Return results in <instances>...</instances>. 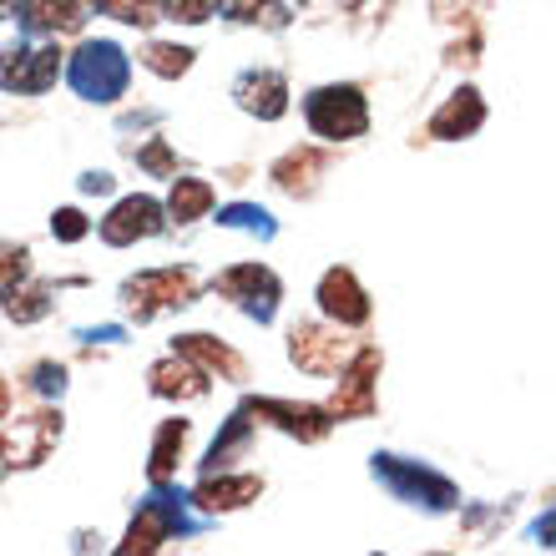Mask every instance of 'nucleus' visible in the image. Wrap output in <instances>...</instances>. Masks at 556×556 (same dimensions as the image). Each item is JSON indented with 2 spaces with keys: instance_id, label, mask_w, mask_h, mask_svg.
I'll use <instances>...</instances> for the list:
<instances>
[{
  "instance_id": "nucleus-1",
  "label": "nucleus",
  "mask_w": 556,
  "mask_h": 556,
  "mask_svg": "<svg viewBox=\"0 0 556 556\" xmlns=\"http://www.w3.org/2000/svg\"><path fill=\"white\" fill-rule=\"evenodd\" d=\"M127 76H132V61L117 41H81V51L72 56V87L87 102H117L127 91Z\"/></svg>"
},
{
  "instance_id": "nucleus-2",
  "label": "nucleus",
  "mask_w": 556,
  "mask_h": 556,
  "mask_svg": "<svg viewBox=\"0 0 556 556\" xmlns=\"http://www.w3.org/2000/svg\"><path fill=\"white\" fill-rule=\"evenodd\" d=\"M304 117L314 127V137L324 142H354V137L369 132V106L359 97V87H319L308 91Z\"/></svg>"
},
{
  "instance_id": "nucleus-3",
  "label": "nucleus",
  "mask_w": 556,
  "mask_h": 556,
  "mask_svg": "<svg viewBox=\"0 0 556 556\" xmlns=\"http://www.w3.org/2000/svg\"><path fill=\"white\" fill-rule=\"evenodd\" d=\"M122 299H127V314L137 324H147V319H157L162 308L192 304L198 299V274L192 268H147V274L122 283Z\"/></svg>"
},
{
  "instance_id": "nucleus-4",
  "label": "nucleus",
  "mask_w": 556,
  "mask_h": 556,
  "mask_svg": "<svg viewBox=\"0 0 556 556\" xmlns=\"http://www.w3.org/2000/svg\"><path fill=\"white\" fill-rule=\"evenodd\" d=\"M375 476H380L400 501H415V506H430V511H451L455 485L430 466H415V460H400V455H375Z\"/></svg>"
},
{
  "instance_id": "nucleus-5",
  "label": "nucleus",
  "mask_w": 556,
  "mask_h": 556,
  "mask_svg": "<svg viewBox=\"0 0 556 556\" xmlns=\"http://www.w3.org/2000/svg\"><path fill=\"white\" fill-rule=\"evenodd\" d=\"M375 380H380V350L375 344H354V354L344 359V375H339L334 400L324 405L329 420H365L375 415Z\"/></svg>"
},
{
  "instance_id": "nucleus-6",
  "label": "nucleus",
  "mask_w": 556,
  "mask_h": 556,
  "mask_svg": "<svg viewBox=\"0 0 556 556\" xmlns=\"http://www.w3.org/2000/svg\"><path fill=\"white\" fill-rule=\"evenodd\" d=\"M5 420H11V415H5ZM56 440H61V410L21 415V420H11L5 435H0V460H5V470L41 466L46 455L56 451Z\"/></svg>"
},
{
  "instance_id": "nucleus-7",
  "label": "nucleus",
  "mask_w": 556,
  "mask_h": 556,
  "mask_svg": "<svg viewBox=\"0 0 556 556\" xmlns=\"http://www.w3.org/2000/svg\"><path fill=\"white\" fill-rule=\"evenodd\" d=\"M61 76V46H11L0 51V87L5 91H26V97H41L51 81Z\"/></svg>"
},
{
  "instance_id": "nucleus-8",
  "label": "nucleus",
  "mask_w": 556,
  "mask_h": 556,
  "mask_svg": "<svg viewBox=\"0 0 556 556\" xmlns=\"http://www.w3.org/2000/svg\"><path fill=\"white\" fill-rule=\"evenodd\" d=\"M354 354V344L344 339V329H324V324H293L289 334V359L304 375H334L344 369V359Z\"/></svg>"
},
{
  "instance_id": "nucleus-9",
  "label": "nucleus",
  "mask_w": 556,
  "mask_h": 556,
  "mask_svg": "<svg viewBox=\"0 0 556 556\" xmlns=\"http://www.w3.org/2000/svg\"><path fill=\"white\" fill-rule=\"evenodd\" d=\"M218 293L233 299V304H243L258 324H268L278 299H283V283H278V274L264 264H233L228 274H218Z\"/></svg>"
},
{
  "instance_id": "nucleus-10",
  "label": "nucleus",
  "mask_w": 556,
  "mask_h": 556,
  "mask_svg": "<svg viewBox=\"0 0 556 556\" xmlns=\"http://www.w3.org/2000/svg\"><path fill=\"white\" fill-rule=\"evenodd\" d=\"M162 223H167V218H162L157 198L137 192V198H122V203L102 218V238L112 243V249H127V243H137V238H157Z\"/></svg>"
},
{
  "instance_id": "nucleus-11",
  "label": "nucleus",
  "mask_w": 556,
  "mask_h": 556,
  "mask_svg": "<svg viewBox=\"0 0 556 556\" xmlns=\"http://www.w3.org/2000/svg\"><path fill=\"white\" fill-rule=\"evenodd\" d=\"M319 308L339 324V329L369 324V293L359 289V278H354L350 268H329V274L319 278Z\"/></svg>"
},
{
  "instance_id": "nucleus-12",
  "label": "nucleus",
  "mask_w": 556,
  "mask_h": 556,
  "mask_svg": "<svg viewBox=\"0 0 556 556\" xmlns=\"http://www.w3.org/2000/svg\"><path fill=\"white\" fill-rule=\"evenodd\" d=\"M243 410L253 415V420H268V425H278L283 435H299V440H324L329 435V410H319V405H293V400H249Z\"/></svg>"
},
{
  "instance_id": "nucleus-13",
  "label": "nucleus",
  "mask_w": 556,
  "mask_h": 556,
  "mask_svg": "<svg viewBox=\"0 0 556 556\" xmlns=\"http://www.w3.org/2000/svg\"><path fill=\"white\" fill-rule=\"evenodd\" d=\"M233 97H238V106L258 122H278L289 112V81H283V72H268V66L238 76Z\"/></svg>"
},
{
  "instance_id": "nucleus-14",
  "label": "nucleus",
  "mask_w": 556,
  "mask_h": 556,
  "mask_svg": "<svg viewBox=\"0 0 556 556\" xmlns=\"http://www.w3.org/2000/svg\"><path fill=\"white\" fill-rule=\"evenodd\" d=\"M173 531H188V521L177 516L173 501H147L142 511H137V521L127 527L122 552H157L162 542H173Z\"/></svg>"
},
{
  "instance_id": "nucleus-15",
  "label": "nucleus",
  "mask_w": 556,
  "mask_h": 556,
  "mask_svg": "<svg viewBox=\"0 0 556 556\" xmlns=\"http://www.w3.org/2000/svg\"><path fill=\"white\" fill-rule=\"evenodd\" d=\"M147 384L157 400H203L207 395V375L182 354H167L157 365L147 369Z\"/></svg>"
},
{
  "instance_id": "nucleus-16",
  "label": "nucleus",
  "mask_w": 556,
  "mask_h": 556,
  "mask_svg": "<svg viewBox=\"0 0 556 556\" xmlns=\"http://www.w3.org/2000/svg\"><path fill=\"white\" fill-rule=\"evenodd\" d=\"M264 496V481L258 476H223V470H207V481L198 485V506L203 511H238V506H249V501Z\"/></svg>"
},
{
  "instance_id": "nucleus-17",
  "label": "nucleus",
  "mask_w": 556,
  "mask_h": 556,
  "mask_svg": "<svg viewBox=\"0 0 556 556\" xmlns=\"http://www.w3.org/2000/svg\"><path fill=\"white\" fill-rule=\"evenodd\" d=\"M173 354H182V359H192V365L203 369L207 380L218 375V380H243V359H238L228 344H218L213 334H182L173 344Z\"/></svg>"
},
{
  "instance_id": "nucleus-18",
  "label": "nucleus",
  "mask_w": 556,
  "mask_h": 556,
  "mask_svg": "<svg viewBox=\"0 0 556 556\" xmlns=\"http://www.w3.org/2000/svg\"><path fill=\"white\" fill-rule=\"evenodd\" d=\"M485 122V102H481V91H470L460 87L451 97V102L440 106L435 117H430V137H440V142H455V137H470L476 127Z\"/></svg>"
},
{
  "instance_id": "nucleus-19",
  "label": "nucleus",
  "mask_w": 556,
  "mask_h": 556,
  "mask_svg": "<svg viewBox=\"0 0 556 556\" xmlns=\"http://www.w3.org/2000/svg\"><path fill=\"white\" fill-rule=\"evenodd\" d=\"M324 167H329V152H319V147H293L289 157L274 162V182L283 192H299V198H308Z\"/></svg>"
},
{
  "instance_id": "nucleus-20",
  "label": "nucleus",
  "mask_w": 556,
  "mask_h": 556,
  "mask_svg": "<svg viewBox=\"0 0 556 556\" xmlns=\"http://www.w3.org/2000/svg\"><path fill=\"white\" fill-rule=\"evenodd\" d=\"M81 21H87V0H26V26L36 36L81 30Z\"/></svg>"
},
{
  "instance_id": "nucleus-21",
  "label": "nucleus",
  "mask_w": 556,
  "mask_h": 556,
  "mask_svg": "<svg viewBox=\"0 0 556 556\" xmlns=\"http://www.w3.org/2000/svg\"><path fill=\"white\" fill-rule=\"evenodd\" d=\"M213 203H218L213 182H203V177H177L173 198H167V213H173L177 223H198V218H207V213H213Z\"/></svg>"
},
{
  "instance_id": "nucleus-22",
  "label": "nucleus",
  "mask_w": 556,
  "mask_h": 556,
  "mask_svg": "<svg viewBox=\"0 0 556 556\" xmlns=\"http://www.w3.org/2000/svg\"><path fill=\"white\" fill-rule=\"evenodd\" d=\"M182 445H188V420H162L157 445H152V466H147L152 485H167V481H173L177 460H182Z\"/></svg>"
},
{
  "instance_id": "nucleus-23",
  "label": "nucleus",
  "mask_w": 556,
  "mask_h": 556,
  "mask_svg": "<svg viewBox=\"0 0 556 556\" xmlns=\"http://www.w3.org/2000/svg\"><path fill=\"white\" fill-rule=\"evenodd\" d=\"M249 440H253V415L249 410H233V420L223 425V435L207 445L203 470H228V460H238V455L249 451Z\"/></svg>"
},
{
  "instance_id": "nucleus-24",
  "label": "nucleus",
  "mask_w": 556,
  "mask_h": 556,
  "mask_svg": "<svg viewBox=\"0 0 556 556\" xmlns=\"http://www.w3.org/2000/svg\"><path fill=\"white\" fill-rule=\"evenodd\" d=\"M142 66L152 76H167V81H173V76H182L192 66V51L188 46H167V41H152L142 51Z\"/></svg>"
},
{
  "instance_id": "nucleus-25",
  "label": "nucleus",
  "mask_w": 556,
  "mask_h": 556,
  "mask_svg": "<svg viewBox=\"0 0 556 556\" xmlns=\"http://www.w3.org/2000/svg\"><path fill=\"white\" fill-rule=\"evenodd\" d=\"M87 5L106 11L112 21H122V26H152V21L162 15L157 0H87Z\"/></svg>"
},
{
  "instance_id": "nucleus-26",
  "label": "nucleus",
  "mask_w": 556,
  "mask_h": 556,
  "mask_svg": "<svg viewBox=\"0 0 556 556\" xmlns=\"http://www.w3.org/2000/svg\"><path fill=\"white\" fill-rule=\"evenodd\" d=\"M223 228H243V233H258V238H274V218H268L264 207H253V203H238L223 213Z\"/></svg>"
},
{
  "instance_id": "nucleus-27",
  "label": "nucleus",
  "mask_w": 556,
  "mask_h": 556,
  "mask_svg": "<svg viewBox=\"0 0 556 556\" xmlns=\"http://www.w3.org/2000/svg\"><path fill=\"white\" fill-rule=\"evenodd\" d=\"M46 308H51V289H26V293H11L5 314H11L15 324H30V319H41Z\"/></svg>"
},
{
  "instance_id": "nucleus-28",
  "label": "nucleus",
  "mask_w": 556,
  "mask_h": 556,
  "mask_svg": "<svg viewBox=\"0 0 556 556\" xmlns=\"http://www.w3.org/2000/svg\"><path fill=\"white\" fill-rule=\"evenodd\" d=\"M228 11H233L238 21H264V26H283V21H289L278 0H228Z\"/></svg>"
},
{
  "instance_id": "nucleus-29",
  "label": "nucleus",
  "mask_w": 556,
  "mask_h": 556,
  "mask_svg": "<svg viewBox=\"0 0 556 556\" xmlns=\"http://www.w3.org/2000/svg\"><path fill=\"white\" fill-rule=\"evenodd\" d=\"M167 21H182V26H198L207 15L218 11V0H157Z\"/></svg>"
},
{
  "instance_id": "nucleus-30",
  "label": "nucleus",
  "mask_w": 556,
  "mask_h": 556,
  "mask_svg": "<svg viewBox=\"0 0 556 556\" xmlns=\"http://www.w3.org/2000/svg\"><path fill=\"white\" fill-rule=\"evenodd\" d=\"M137 162H142L147 173H157V177H173L177 173V157L167 152V142H162V137H152V142L137 152Z\"/></svg>"
},
{
  "instance_id": "nucleus-31",
  "label": "nucleus",
  "mask_w": 556,
  "mask_h": 556,
  "mask_svg": "<svg viewBox=\"0 0 556 556\" xmlns=\"http://www.w3.org/2000/svg\"><path fill=\"white\" fill-rule=\"evenodd\" d=\"M87 228H91V223L81 218L76 207H61L56 218H51V233H56L61 243H81V238H87Z\"/></svg>"
},
{
  "instance_id": "nucleus-32",
  "label": "nucleus",
  "mask_w": 556,
  "mask_h": 556,
  "mask_svg": "<svg viewBox=\"0 0 556 556\" xmlns=\"http://www.w3.org/2000/svg\"><path fill=\"white\" fill-rule=\"evenodd\" d=\"M30 384H36L41 395H61V384H66V369H61V365H36V369H30Z\"/></svg>"
},
{
  "instance_id": "nucleus-33",
  "label": "nucleus",
  "mask_w": 556,
  "mask_h": 556,
  "mask_svg": "<svg viewBox=\"0 0 556 556\" xmlns=\"http://www.w3.org/2000/svg\"><path fill=\"white\" fill-rule=\"evenodd\" d=\"M81 192H112V173H87L81 177Z\"/></svg>"
},
{
  "instance_id": "nucleus-34",
  "label": "nucleus",
  "mask_w": 556,
  "mask_h": 556,
  "mask_svg": "<svg viewBox=\"0 0 556 556\" xmlns=\"http://www.w3.org/2000/svg\"><path fill=\"white\" fill-rule=\"evenodd\" d=\"M460 5H466V0H435L440 15H460Z\"/></svg>"
},
{
  "instance_id": "nucleus-35",
  "label": "nucleus",
  "mask_w": 556,
  "mask_h": 556,
  "mask_svg": "<svg viewBox=\"0 0 556 556\" xmlns=\"http://www.w3.org/2000/svg\"><path fill=\"white\" fill-rule=\"evenodd\" d=\"M5 415H11V384L0 380V420H5Z\"/></svg>"
},
{
  "instance_id": "nucleus-36",
  "label": "nucleus",
  "mask_w": 556,
  "mask_h": 556,
  "mask_svg": "<svg viewBox=\"0 0 556 556\" xmlns=\"http://www.w3.org/2000/svg\"><path fill=\"white\" fill-rule=\"evenodd\" d=\"M11 11H15V0H0V21H5Z\"/></svg>"
}]
</instances>
